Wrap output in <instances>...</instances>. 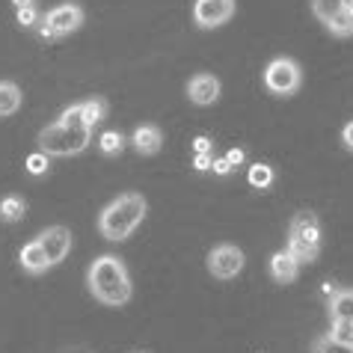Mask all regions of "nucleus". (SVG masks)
<instances>
[{"mask_svg": "<svg viewBox=\"0 0 353 353\" xmlns=\"http://www.w3.org/2000/svg\"><path fill=\"white\" fill-rule=\"evenodd\" d=\"M86 285H90V294L104 303V306H113L119 309L131 300V276H128V268H125L122 259L116 256H98L90 264V273H86Z\"/></svg>", "mask_w": 353, "mask_h": 353, "instance_id": "nucleus-1", "label": "nucleus"}, {"mask_svg": "<svg viewBox=\"0 0 353 353\" xmlns=\"http://www.w3.org/2000/svg\"><path fill=\"white\" fill-rule=\"evenodd\" d=\"M145 211H149V205H145L140 193H122L101 211L98 232H101L107 241H128L137 232V225L145 220Z\"/></svg>", "mask_w": 353, "mask_h": 353, "instance_id": "nucleus-2", "label": "nucleus"}, {"mask_svg": "<svg viewBox=\"0 0 353 353\" xmlns=\"http://www.w3.org/2000/svg\"><path fill=\"white\" fill-rule=\"evenodd\" d=\"M90 140H92V128H74V125L57 119L39 134V149L48 158H72V154H81L90 145Z\"/></svg>", "mask_w": 353, "mask_h": 353, "instance_id": "nucleus-3", "label": "nucleus"}, {"mask_svg": "<svg viewBox=\"0 0 353 353\" xmlns=\"http://www.w3.org/2000/svg\"><path fill=\"white\" fill-rule=\"evenodd\" d=\"M300 83H303V68L291 57H276V60H270L268 68H264V86H268L270 95L291 98L300 90Z\"/></svg>", "mask_w": 353, "mask_h": 353, "instance_id": "nucleus-4", "label": "nucleus"}, {"mask_svg": "<svg viewBox=\"0 0 353 353\" xmlns=\"http://www.w3.org/2000/svg\"><path fill=\"white\" fill-rule=\"evenodd\" d=\"M312 12L332 36L347 39L353 33V9L347 0H312Z\"/></svg>", "mask_w": 353, "mask_h": 353, "instance_id": "nucleus-5", "label": "nucleus"}, {"mask_svg": "<svg viewBox=\"0 0 353 353\" xmlns=\"http://www.w3.org/2000/svg\"><path fill=\"white\" fill-rule=\"evenodd\" d=\"M81 24H83V9L77 3H60L42 18L39 33H42V39H63L81 30Z\"/></svg>", "mask_w": 353, "mask_h": 353, "instance_id": "nucleus-6", "label": "nucleus"}, {"mask_svg": "<svg viewBox=\"0 0 353 353\" xmlns=\"http://www.w3.org/2000/svg\"><path fill=\"white\" fill-rule=\"evenodd\" d=\"M243 252L234 243H217L208 252V273L214 279H234L243 270Z\"/></svg>", "mask_w": 353, "mask_h": 353, "instance_id": "nucleus-7", "label": "nucleus"}, {"mask_svg": "<svg viewBox=\"0 0 353 353\" xmlns=\"http://www.w3.org/2000/svg\"><path fill=\"white\" fill-rule=\"evenodd\" d=\"M234 15V0H196L193 3V21L202 30L223 27Z\"/></svg>", "mask_w": 353, "mask_h": 353, "instance_id": "nucleus-8", "label": "nucleus"}, {"mask_svg": "<svg viewBox=\"0 0 353 353\" xmlns=\"http://www.w3.org/2000/svg\"><path fill=\"white\" fill-rule=\"evenodd\" d=\"M36 241L42 243V250H45L48 261H51V268H57L60 261H65V256L72 252V232H68L65 225H51V229H45Z\"/></svg>", "mask_w": 353, "mask_h": 353, "instance_id": "nucleus-9", "label": "nucleus"}, {"mask_svg": "<svg viewBox=\"0 0 353 353\" xmlns=\"http://www.w3.org/2000/svg\"><path fill=\"white\" fill-rule=\"evenodd\" d=\"M288 238L312 243V247H321V220H318V214H312V211L294 214V220L288 225Z\"/></svg>", "mask_w": 353, "mask_h": 353, "instance_id": "nucleus-10", "label": "nucleus"}, {"mask_svg": "<svg viewBox=\"0 0 353 353\" xmlns=\"http://www.w3.org/2000/svg\"><path fill=\"white\" fill-rule=\"evenodd\" d=\"M188 98L193 104H199V107L214 104L220 98V81L214 74H205V72L193 74L188 81Z\"/></svg>", "mask_w": 353, "mask_h": 353, "instance_id": "nucleus-11", "label": "nucleus"}, {"mask_svg": "<svg viewBox=\"0 0 353 353\" xmlns=\"http://www.w3.org/2000/svg\"><path fill=\"white\" fill-rule=\"evenodd\" d=\"M18 261H21V268L30 273V276H42V273L51 270V261H48V256H45V250H42V243L39 241L24 243L21 252H18Z\"/></svg>", "mask_w": 353, "mask_h": 353, "instance_id": "nucleus-12", "label": "nucleus"}, {"mask_svg": "<svg viewBox=\"0 0 353 353\" xmlns=\"http://www.w3.org/2000/svg\"><path fill=\"white\" fill-rule=\"evenodd\" d=\"M297 273H300V264H297V259H294L288 250L273 252V256H270V276L276 279L279 285H291V282L297 279Z\"/></svg>", "mask_w": 353, "mask_h": 353, "instance_id": "nucleus-13", "label": "nucleus"}, {"mask_svg": "<svg viewBox=\"0 0 353 353\" xmlns=\"http://www.w3.org/2000/svg\"><path fill=\"white\" fill-rule=\"evenodd\" d=\"M131 143L140 154H158L161 145H163V134H161L158 125H140V128L134 131Z\"/></svg>", "mask_w": 353, "mask_h": 353, "instance_id": "nucleus-14", "label": "nucleus"}, {"mask_svg": "<svg viewBox=\"0 0 353 353\" xmlns=\"http://www.w3.org/2000/svg\"><path fill=\"white\" fill-rule=\"evenodd\" d=\"M330 318H347L353 321V288H332L330 294Z\"/></svg>", "mask_w": 353, "mask_h": 353, "instance_id": "nucleus-15", "label": "nucleus"}, {"mask_svg": "<svg viewBox=\"0 0 353 353\" xmlns=\"http://www.w3.org/2000/svg\"><path fill=\"white\" fill-rule=\"evenodd\" d=\"M18 107H21V90H18V83L0 81V119L18 113Z\"/></svg>", "mask_w": 353, "mask_h": 353, "instance_id": "nucleus-16", "label": "nucleus"}, {"mask_svg": "<svg viewBox=\"0 0 353 353\" xmlns=\"http://www.w3.org/2000/svg\"><path fill=\"white\" fill-rule=\"evenodd\" d=\"M24 211H27V202L21 199V196H3L0 199V220L3 223H18L24 217Z\"/></svg>", "mask_w": 353, "mask_h": 353, "instance_id": "nucleus-17", "label": "nucleus"}, {"mask_svg": "<svg viewBox=\"0 0 353 353\" xmlns=\"http://www.w3.org/2000/svg\"><path fill=\"white\" fill-rule=\"evenodd\" d=\"M81 110H83V122L90 125V128H95L107 116V101L104 98H90V101H81Z\"/></svg>", "mask_w": 353, "mask_h": 353, "instance_id": "nucleus-18", "label": "nucleus"}, {"mask_svg": "<svg viewBox=\"0 0 353 353\" xmlns=\"http://www.w3.org/2000/svg\"><path fill=\"white\" fill-rule=\"evenodd\" d=\"M247 181H250V188H256V190H268L273 184V170L268 163H252L247 172Z\"/></svg>", "mask_w": 353, "mask_h": 353, "instance_id": "nucleus-19", "label": "nucleus"}, {"mask_svg": "<svg viewBox=\"0 0 353 353\" xmlns=\"http://www.w3.org/2000/svg\"><path fill=\"white\" fill-rule=\"evenodd\" d=\"M294 259H297V264H312L318 259V250L321 247H312V243H303V241H291L288 238V247H285Z\"/></svg>", "mask_w": 353, "mask_h": 353, "instance_id": "nucleus-20", "label": "nucleus"}, {"mask_svg": "<svg viewBox=\"0 0 353 353\" xmlns=\"http://www.w3.org/2000/svg\"><path fill=\"white\" fill-rule=\"evenodd\" d=\"M98 149H101L107 158H113V154H122L125 149V137L119 131H104L101 140H98Z\"/></svg>", "mask_w": 353, "mask_h": 353, "instance_id": "nucleus-21", "label": "nucleus"}, {"mask_svg": "<svg viewBox=\"0 0 353 353\" xmlns=\"http://www.w3.org/2000/svg\"><path fill=\"white\" fill-rule=\"evenodd\" d=\"M312 353H353V345H345V341H336L330 336H318L312 341Z\"/></svg>", "mask_w": 353, "mask_h": 353, "instance_id": "nucleus-22", "label": "nucleus"}, {"mask_svg": "<svg viewBox=\"0 0 353 353\" xmlns=\"http://www.w3.org/2000/svg\"><path fill=\"white\" fill-rule=\"evenodd\" d=\"M327 336L336 339V341H345V345H353V321H347V318L332 321V327H330Z\"/></svg>", "mask_w": 353, "mask_h": 353, "instance_id": "nucleus-23", "label": "nucleus"}, {"mask_svg": "<svg viewBox=\"0 0 353 353\" xmlns=\"http://www.w3.org/2000/svg\"><path fill=\"white\" fill-rule=\"evenodd\" d=\"M60 122H65V125H74V128H90V125L83 122V110H81V104L65 107V110L60 113Z\"/></svg>", "mask_w": 353, "mask_h": 353, "instance_id": "nucleus-24", "label": "nucleus"}, {"mask_svg": "<svg viewBox=\"0 0 353 353\" xmlns=\"http://www.w3.org/2000/svg\"><path fill=\"white\" fill-rule=\"evenodd\" d=\"M48 166H51V158H48L45 152H36V154L27 158V172H30V175H45Z\"/></svg>", "mask_w": 353, "mask_h": 353, "instance_id": "nucleus-25", "label": "nucleus"}, {"mask_svg": "<svg viewBox=\"0 0 353 353\" xmlns=\"http://www.w3.org/2000/svg\"><path fill=\"white\" fill-rule=\"evenodd\" d=\"M18 9V24L21 27H36L39 24V12H36V6L33 3H27V6H15Z\"/></svg>", "mask_w": 353, "mask_h": 353, "instance_id": "nucleus-26", "label": "nucleus"}, {"mask_svg": "<svg viewBox=\"0 0 353 353\" xmlns=\"http://www.w3.org/2000/svg\"><path fill=\"white\" fill-rule=\"evenodd\" d=\"M193 166H196L199 172H205V170H211V166H214V158H211V154H196Z\"/></svg>", "mask_w": 353, "mask_h": 353, "instance_id": "nucleus-27", "label": "nucleus"}, {"mask_svg": "<svg viewBox=\"0 0 353 353\" xmlns=\"http://www.w3.org/2000/svg\"><path fill=\"white\" fill-rule=\"evenodd\" d=\"M341 143H345L347 152H353V122H347L345 128H341Z\"/></svg>", "mask_w": 353, "mask_h": 353, "instance_id": "nucleus-28", "label": "nucleus"}, {"mask_svg": "<svg viewBox=\"0 0 353 353\" xmlns=\"http://www.w3.org/2000/svg\"><path fill=\"white\" fill-rule=\"evenodd\" d=\"M193 149L199 152V154H208V152H211V140H208V137H196V140H193Z\"/></svg>", "mask_w": 353, "mask_h": 353, "instance_id": "nucleus-29", "label": "nucleus"}, {"mask_svg": "<svg viewBox=\"0 0 353 353\" xmlns=\"http://www.w3.org/2000/svg\"><path fill=\"white\" fill-rule=\"evenodd\" d=\"M211 170L217 172V175H229V172L234 170V166H232L229 161H225V158H220V161H214V166H211Z\"/></svg>", "mask_w": 353, "mask_h": 353, "instance_id": "nucleus-30", "label": "nucleus"}, {"mask_svg": "<svg viewBox=\"0 0 353 353\" xmlns=\"http://www.w3.org/2000/svg\"><path fill=\"white\" fill-rule=\"evenodd\" d=\"M225 161H229L232 166H238V163H243V152H241V149H229V154H225Z\"/></svg>", "mask_w": 353, "mask_h": 353, "instance_id": "nucleus-31", "label": "nucleus"}, {"mask_svg": "<svg viewBox=\"0 0 353 353\" xmlns=\"http://www.w3.org/2000/svg\"><path fill=\"white\" fill-rule=\"evenodd\" d=\"M15 6H27V3H33V0H12Z\"/></svg>", "mask_w": 353, "mask_h": 353, "instance_id": "nucleus-32", "label": "nucleus"}, {"mask_svg": "<svg viewBox=\"0 0 353 353\" xmlns=\"http://www.w3.org/2000/svg\"><path fill=\"white\" fill-rule=\"evenodd\" d=\"M347 3H350V9H353V0H347Z\"/></svg>", "mask_w": 353, "mask_h": 353, "instance_id": "nucleus-33", "label": "nucleus"}]
</instances>
